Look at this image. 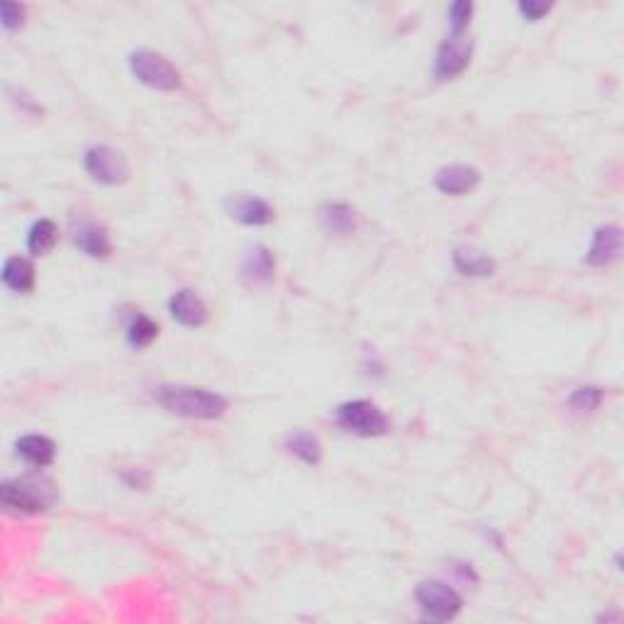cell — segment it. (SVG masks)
I'll return each instance as SVG.
<instances>
[{
  "label": "cell",
  "instance_id": "7c38bea8",
  "mask_svg": "<svg viewBox=\"0 0 624 624\" xmlns=\"http://www.w3.org/2000/svg\"><path fill=\"white\" fill-rule=\"evenodd\" d=\"M320 222L329 235L349 236L356 232V212L344 203L322 205Z\"/></svg>",
  "mask_w": 624,
  "mask_h": 624
},
{
  "label": "cell",
  "instance_id": "7a4b0ae2",
  "mask_svg": "<svg viewBox=\"0 0 624 624\" xmlns=\"http://www.w3.org/2000/svg\"><path fill=\"white\" fill-rule=\"evenodd\" d=\"M129 68L144 85L156 91H176L181 88V74L166 57L152 49H139L129 57Z\"/></svg>",
  "mask_w": 624,
  "mask_h": 624
},
{
  "label": "cell",
  "instance_id": "6da1fadb",
  "mask_svg": "<svg viewBox=\"0 0 624 624\" xmlns=\"http://www.w3.org/2000/svg\"><path fill=\"white\" fill-rule=\"evenodd\" d=\"M156 400L169 413L188 417V420H218L227 410V400L222 396L205 388H188V386L159 388Z\"/></svg>",
  "mask_w": 624,
  "mask_h": 624
},
{
  "label": "cell",
  "instance_id": "5b68a950",
  "mask_svg": "<svg viewBox=\"0 0 624 624\" xmlns=\"http://www.w3.org/2000/svg\"><path fill=\"white\" fill-rule=\"evenodd\" d=\"M415 600H417L422 612L430 620H437V622L454 620L461 612V605H464L461 595L441 581H422L417 585V591H415Z\"/></svg>",
  "mask_w": 624,
  "mask_h": 624
},
{
  "label": "cell",
  "instance_id": "8992f818",
  "mask_svg": "<svg viewBox=\"0 0 624 624\" xmlns=\"http://www.w3.org/2000/svg\"><path fill=\"white\" fill-rule=\"evenodd\" d=\"M85 171L105 186H120L129 178V164L122 152L112 149L108 144H98L85 152Z\"/></svg>",
  "mask_w": 624,
  "mask_h": 624
},
{
  "label": "cell",
  "instance_id": "2e32d148",
  "mask_svg": "<svg viewBox=\"0 0 624 624\" xmlns=\"http://www.w3.org/2000/svg\"><path fill=\"white\" fill-rule=\"evenodd\" d=\"M74 239H76L78 249L88 254V256H94V259H105V256L112 254V242H110L108 232L98 227V225H94V222L81 225Z\"/></svg>",
  "mask_w": 624,
  "mask_h": 624
},
{
  "label": "cell",
  "instance_id": "3957f363",
  "mask_svg": "<svg viewBox=\"0 0 624 624\" xmlns=\"http://www.w3.org/2000/svg\"><path fill=\"white\" fill-rule=\"evenodd\" d=\"M3 503L22 513H40L54 503V486L47 478H20L3 483Z\"/></svg>",
  "mask_w": 624,
  "mask_h": 624
},
{
  "label": "cell",
  "instance_id": "7402d4cb",
  "mask_svg": "<svg viewBox=\"0 0 624 624\" xmlns=\"http://www.w3.org/2000/svg\"><path fill=\"white\" fill-rule=\"evenodd\" d=\"M471 15H473V5L471 3H466V0H459V3H454L451 8H449V25H451V30H454V34H461L468 27V22H471Z\"/></svg>",
  "mask_w": 624,
  "mask_h": 624
},
{
  "label": "cell",
  "instance_id": "4fadbf2b",
  "mask_svg": "<svg viewBox=\"0 0 624 624\" xmlns=\"http://www.w3.org/2000/svg\"><path fill=\"white\" fill-rule=\"evenodd\" d=\"M273 271H276L273 256H271L269 249H263V246L252 249V252L245 256V262H242V276H245V281L254 283V286L271 283V281H273Z\"/></svg>",
  "mask_w": 624,
  "mask_h": 624
},
{
  "label": "cell",
  "instance_id": "d6986e66",
  "mask_svg": "<svg viewBox=\"0 0 624 624\" xmlns=\"http://www.w3.org/2000/svg\"><path fill=\"white\" fill-rule=\"evenodd\" d=\"M59 242V229L51 219H40L34 222L32 229H30V236H27V246L34 256H44L54 249V245Z\"/></svg>",
  "mask_w": 624,
  "mask_h": 624
},
{
  "label": "cell",
  "instance_id": "ffe728a7",
  "mask_svg": "<svg viewBox=\"0 0 624 624\" xmlns=\"http://www.w3.org/2000/svg\"><path fill=\"white\" fill-rule=\"evenodd\" d=\"M156 334H159V325L149 320L147 315H137L135 320H132V325L127 327V339H129V344L137 346V349L152 344L154 339H156Z\"/></svg>",
  "mask_w": 624,
  "mask_h": 624
},
{
  "label": "cell",
  "instance_id": "8fae6325",
  "mask_svg": "<svg viewBox=\"0 0 624 624\" xmlns=\"http://www.w3.org/2000/svg\"><path fill=\"white\" fill-rule=\"evenodd\" d=\"M229 215L242 222V225H269L273 219V210L271 205L256 195H236L235 201L229 203Z\"/></svg>",
  "mask_w": 624,
  "mask_h": 624
},
{
  "label": "cell",
  "instance_id": "9a60e30c",
  "mask_svg": "<svg viewBox=\"0 0 624 624\" xmlns=\"http://www.w3.org/2000/svg\"><path fill=\"white\" fill-rule=\"evenodd\" d=\"M454 266L459 273L464 276H473V279H483L490 276L495 271V262L490 259L488 254L478 252L473 246H459L454 252Z\"/></svg>",
  "mask_w": 624,
  "mask_h": 624
},
{
  "label": "cell",
  "instance_id": "ba28073f",
  "mask_svg": "<svg viewBox=\"0 0 624 624\" xmlns=\"http://www.w3.org/2000/svg\"><path fill=\"white\" fill-rule=\"evenodd\" d=\"M169 310L174 315V320L186 325V327H203L208 317H210L203 298L198 296L195 290H188V288L174 293V298L169 300Z\"/></svg>",
  "mask_w": 624,
  "mask_h": 624
},
{
  "label": "cell",
  "instance_id": "30bf717a",
  "mask_svg": "<svg viewBox=\"0 0 624 624\" xmlns=\"http://www.w3.org/2000/svg\"><path fill=\"white\" fill-rule=\"evenodd\" d=\"M620 249H622V232L615 225H605L593 236L588 263H593V266H608V263H612L620 256Z\"/></svg>",
  "mask_w": 624,
  "mask_h": 624
},
{
  "label": "cell",
  "instance_id": "e0dca14e",
  "mask_svg": "<svg viewBox=\"0 0 624 624\" xmlns=\"http://www.w3.org/2000/svg\"><path fill=\"white\" fill-rule=\"evenodd\" d=\"M3 281L15 293H30L34 288V266L25 256H13L3 266Z\"/></svg>",
  "mask_w": 624,
  "mask_h": 624
},
{
  "label": "cell",
  "instance_id": "5bb4252c",
  "mask_svg": "<svg viewBox=\"0 0 624 624\" xmlns=\"http://www.w3.org/2000/svg\"><path fill=\"white\" fill-rule=\"evenodd\" d=\"M17 454L25 459L27 464L37 466V468H44L54 461V454H57V447L49 437H42V434H27V437L17 439Z\"/></svg>",
  "mask_w": 624,
  "mask_h": 624
},
{
  "label": "cell",
  "instance_id": "277c9868",
  "mask_svg": "<svg viewBox=\"0 0 624 624\" xmlns=\"http://www.w3.org/2000/svg\"><path fill=\"white\" fill-rule=\"evenodd\" d=\"M337 422L359 437H380L388 432V417L371 400H352L337 410Z\"/></svg>",
  "mask_w": 624,
  "mask_h": 624
},
{
  "label": "cell",
  "instance_id": "ac0fdd59",
  "mask_svg": "<svg viewBox=\"0 0 624 624\" xmlns=\"http://www.w3.org/2000/svg\"><path fill=\"white\" fill-rule=\"evenodd\" d=\"M286 449L305 464H317L322 459L320 441H317V437H312L310 432H290L286 437Z\"/></svg>",
  "mask_w": 624,
  "mask_h": 624
},
{
  "label": "cell",
  "instance_id": "cb8c5ba5",
  "mask_svg": "<svg viewBox=\"0 0 624 624\" xmlns=\"http://www.w3.org/2000/svg\"><path fill=\"white\" fill-rule=\"evenodd\" d=\"M520 10H522V15L527 17V20H541V17L547 15L548 10H551V5H547V3H534V0H527V3H520Z\"/></svg>",
  "mask_w": 624,
  "mask_h": 624
},
{
  "label": "cell",
  "instance_id": "603a6c76",
  "mask_svg": "<svg viewBox=\"0 0 624 624\" xmlns=\"http://www.w3.org/2000/svg\"><path fill=\"white\" fill-rule=\"evenodd\" d=\"M0 17H3V27L5 30H17V27L22 25V20H25V8L17 5V3H3L0 5Z\"/></svg>",
  "mask_w": 624,
  "mask_h": 624
},
{
  "label": "cell",
  "instance_id": "52a82bcc",
  "mask_svg": "<svg viewBox=\"0 0 624 624\" xmlns=\"http://www.w3.org/2000/svg\"><path fill=\"white\" fill-rule=\"evenodd\" d=\"M473 44L466 40L464 34H451L447 42H441L434 59V76L439 81H451V78L461 76L468 64H471Z\"/></svg>",
  "mask_w": 624,
  "mask_h": 624
},
{
  "label": "cell",
  "instance_id": "9c48e42d",
  "mask_svg": "<svg viewBox=\"0 0 624 624\" xmlns=\"http://www.w3.org/2000/svg\"><path fill=\"white\" fill-rule=\"evenodd\" d=\"M481 181V174L473 169V166H466V164H454V166H444V169L437 171L434 176V183L441 193L447 195H464L468 191L478 186Z\"/></svg>",
  "mask_w": 624,
  "mask_h": 624
},
{
  "label": "cell",
  "instance_id": "44dd1931",
  "mask_svg": "<svg viewBox=\"0 0 624 624\" xmlns=\"http://www.w3.org/2000/svg\"><path fill=\"white\" fill-rule=\"evenodd\" d=\"M571 407H574L575 413H593V410H598L600 403H602V390L595 388V386H588V388H578L571 396Z\"/></svg>",
  "mask_w": 624,
  "mask_h": 624
}]
</instances>
